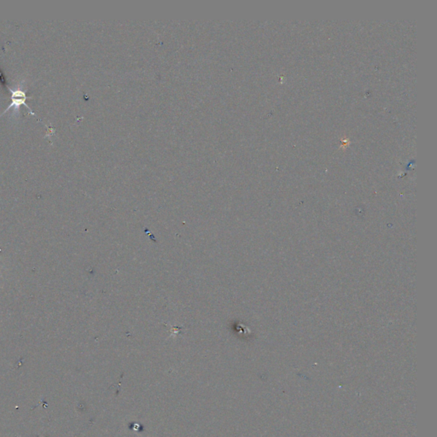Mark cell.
<instances>
[{"instance_id":"cell-1","label":"cell","mask_w":437,"mask_h":437,"mask_svg":"<svg viewBox=\"0 0 437 437\" xmlns=\"http://www.w3.org/2000/svg\"><path fill=\"white\" fill-rule=\"evenodd\" d=\"M7 88H8L9 90L11 91V93H12V95H11V100H12V102H11V105H10V106L5 110V112H4L3 114L9 111L10 109L12 108V107H14V109H16V110H18V108H19L22 104H24L25 106L27 107L28 110H29L30 114L34 115V116L37 117V119L42 123V120H41L40 119H38V116H37L35 113L32 111L30 107L28 106V105L25 103V102H26V99H27V96H26V93H25L24 91L22 90V89H19V88H18V89H14V90L13 89L9 88V86H7ZM3 114H2V115H3Z\"/></svg>"}]
</instances>
